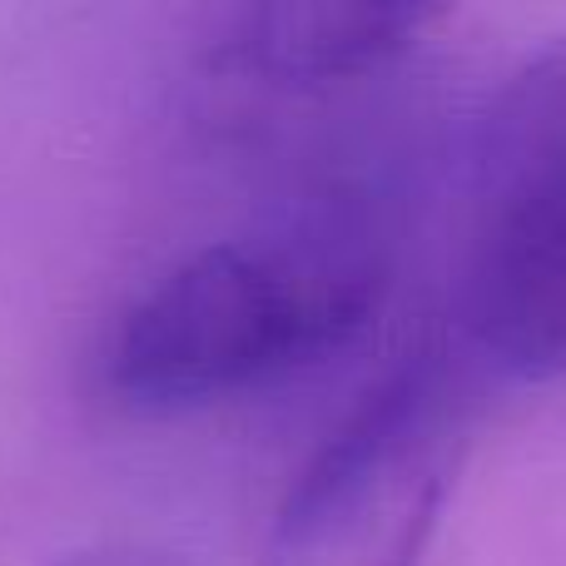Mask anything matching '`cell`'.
<instances>
[{"label":"cell","mask_w":566,"mask_h":566,"mask_svg":"<svg viewBox=\"0 0 566 566\" xmlns=\"http://www.w3.org/2000/svg\"><path fill=\"white\" fill-rule=\"evenodd\" d=\"M382 249L358 229L189 254L119 313L105 382L135 412H189L338 353L378 313Z\"/></svg>","instance_id":"cell-1"},{"label":"cell","mask_w":566,"mask_h":566,"mask_svg":"<svg viewBox=\"0 0 566 566\" xmlns=\"http://www.w3.org/2000/svg\"><path fill=\"white\" fill-rule=\"evenodd\" d=\"M458 323L472 363L566 378V35L527 55L472 145Z\"/></svg>","instance_id":"cell-2"},{"label":"cell","mask_w":566,"mask_h":566,"mask_svg":"<svg viewBox=\"0 0 566 566\" xmlns=\"http://www.w3.org/2000/svg\"><path fill=\"white\" fill-rule=\"evenodd\" d=\"M472 432L452 353L408 358L358 402L289 492L264 566H418Z\"/></svg>","instance_id":"cell-3"},{"label":"cell","mask_w":566,"mask_h":566,"mask_svg":"<svg viewBox=\"0 0 566 566\" xmlns=\"http://www.w3.org/2000/svg\"><path fill=\"white\" fill-rule=\"evenodd\" d=\"M452 10L458 0H239L229 40L249 75L323 90L388 70Z\"/></svg>","instance_id":"cell-4"},{"label":"cell","mask_w":566,"mask_h":566,"mask_svg":"<svg viewBox=\"0 0 566 566\" xmlns=\"http://www.w3.org/2000/svg\"><path fill=\"white\" fill-rule=\"evenodd\" d=\"M50 566H185V562L175 552L155 547V542H90V547L65 552Z\"/></svg>","instance_id":"cell-5"}]
</instances>
